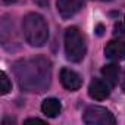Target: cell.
I'll return each mask as SVG.
<instances>
[{
	"label": "cell",
	"mask_w": 125,
	"mask_h": 125,
	"mask_svg": "<svg viewBox=\"0 0 125 125\" xmlns=\"http://www.w3.org/2000/svg\"><path fill=\"white\" fill-rule=\"evenodd\" d=\"M15 77L24 91L43 93L52 83V62L43 56L21 59L15 63Z\"/></svg>",
	"instance_id": "obj_1"
},
{
	"label": "cell",
	"mask_w": 125,
	"mask_h": 125,
	"mask_svg": "<svg viewBox=\"0 0 125 125\" xmlns=\"http://www.w3.org/2000/svg\"><path fill=\"white\" fill-rule=\"evenodd\" d=\"M22 31L25 41L32 47H41L49 40V25L40 13H28L22 19Z\"/></svg>",
	"instance_id": "obj_2"
},
{
	"label": "cell",
	"mask_w": 125,
	"mask_h": 125,
	"mask_svg": "<svg viewBox=\"0 0 125 125\" xmlns=\"http://www.w3.org/2000/svg\"><path fill=\"white\" fill-rule=\"evenodd\" d=\"M65 53L71 62H81L87 53L85 38L77 27H71L65 31Z\"/></svg>",
	"instance_id": "obj_3"
},
{
	"label": "cell",
	"mask_w": 125,
	"mask_h": 125,
	"mask_svg": "<svg viewBox=\"0 0 125 125\" xmlns=\"http://www.w3.org/2000/svg\"><path fill=\"white\" fill-rule=\"evenodd\" d=\"M83 121L87 125H113L116 122L113 113L102 106H90L83 115Z\"/></svg>",
	"instance_id": "obj_4"
},
{
	"label": "cell",
	"mask_w": 125,
	"mask_h": 125,
	"mask_svg": "<svg viewBox=\"0 0 125 125\" xmlns=\"http://www.w3.org/2000/svg\"><path fill=\"white\" fill-rule=\"evenodd\" d=\"M84 6V0H56V8L63 19H69Z\"/></svg>",
	"instance_id": "obj_5"
},
{
	"label": "cell",
	"mask_w": 125,
	"mask_h": 125,
	"mask_svg": "<svg viewBox=\"0 0 125 125\" xmlns=\"http://www.w3.org/2000/svg\"><path fill=\"white\" fill-rule=\"evenodd\" d=\"M109 83L107 81H103L100 78H94L91 80L90 85H88V96L94 100H104L109 97L110 94V88H109Z\"/></svg>",
	"instance_id": "obj_6"
},
{
	"label": "cell",
	"mask_w": 125,
	"mask_h": 125,
	"mask_svg": "<svg viewBox=\"0 0 125 125\" xmlns=\"http://www.w3.org/2000/svg\"><path fill=\"white\" fill-rule=\"evenodd\" d=\"M60 83L66 90L77 91L83 85V78L80 77L78 72H75V71H72L69 68H63L60 71Z\"/></svg>",
	"instance_id": "obj_7"
},
{
	"label": "cell",
	"mask_w": 125,
	"mask_h": 125,
	"mask_svg": "<svg viewBox=\"0 0 125 125\" xmlns=\"http://www.w3.org/2000/svg\"><path fill=\"white\" fill-rule=\"evenodd\" d=\"M104 56L110 60H125V40H110L104 47Z\"/></svg>",
	"instance_id": "obj_8"
},
{
	"label": "cell",
	"mask_w": 125,
	"mask_h": 125,
	"mask_svg": "<svg viewBox=\"0 0 125 125\" xmlns=\"http://www.w3.org/2000/svg\"><path fill=\"white\" fill-rule=\"evenodd\" d=\"M62 110V103L54 99V97H49L41 103V112L47 116V118H56Z\"/></svg>",
	"instance_id": "obj_9"
},
{
	"label": "cell",
	"mask_w": 125,
	"mask_h": 125,
	"mask_svg": "<svg viewBox=\"0 0 125 125\" xmlns=\"http://www.w3.org/2000/svg\"><path fill=\"white\" fill-rule=\"evenodd\" d=\"M102 75L103 78L110 84V85H116L119 81V75H121V68L118 63H109L104 65L102 68Z\"/></svg>",
	"instance_id": "obj_10"
},
{
	"label": "cell",
	"mask_w": 125,
	"mask_h": 125,
	"mask_svg": "<svg viewBox=\"0 0 125 125\" xmlns=\"http://www.w3.org/2000/svg\"><path fill=\"white\" fill-rule=\"evenodd\" d=\"M0 93L2 94H8L10 90H12V84H10V81H9V78H8V75H6V72H2L0 74Z\"/></svg>",
	"instance_id": "obj_11"
},
{
	"label": "cell",
	"mask_w": 125,
	"mask_h": 125,
	"mask_svg": "<svg viewBox=\"0 0 125 125\" xmlns=\"http://www.w3.org/2000/svg\"><path fill=\"white\" fill-rule=\"evenodd\" d=\"M24 124H25V125H28V124H41V125H43V124H46V122L41 121V119H38V118H30V119H27Z\"/></svg>",
	"instance_id": "obj_12"
},
{
	"label": "cell",
	"mask_w": 125,
	"mask_h": 125,
	"mask_svg": "<svg viewBox=\"0 0 125 125\" xmlns=\"http://www.w3.org/2000/svg\"><path fill=\"white\" fill-rule=\"evenodd\" d=\"M34 3L37 6H40V8H46L49 5V0H34Z\"/></svg>",
	"instance_id": "obj_13"
},
{
	"label": "cell",
	"mask_w": 125,
	"mask_h": 125,
	"mask_svg": "<svg viewBox=\"0 0 125 125\" xmlns=\"http://www.w3.org/2000/svg\"><path fill=\"white\" fill-rule=\"evenodd\" d=\"M121 87H122V91L125 93V71H124V75H122V81H121Z\"/></svg>",
	"instance_id": "obj_14"
},
{
	"label": "cell",
	"mask_w": 125,
	"mask_h": 125,
	"mask_svg": "<svg viewBox=\"0 0 125 125\" xmlns=\"http://www.w3.org/2000/svg\"><path fill=\"white\" fill-rule=\"evenodd\" d=\"M5 3H13V2H16V0H3Z\"/></svg>",
	"instance_id": "obj_15"
},
{
	"label": "cell",
	"mask_w": 125,
	"mask_h": 125,
	"mask_svg": "<svg viewBox=\"0 0 125 125\" xmlns=\"http://www.w3.org/2000/svg\"><path fill=\"white\" fill-rule=\"evenodd\" d=\"M102 2H109V0H102Z\"/></svg>",
	"instance_id": "obj_16"
}]
</instances>
